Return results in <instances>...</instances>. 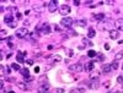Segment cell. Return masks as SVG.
Here are the masks:
<instances>
[{"label": "cell", "instance_id": "30bf717a", "mask_svg": "<svg viewBox=\"0 0 123 93\" xmlns=\"http://www.w3.org/2000/svg\"><path fill=\"white\" fill-rule=\"evenodd\" d=\"M41 32L43 33V34H49V33H50V26L48 23H43L42 28H41Z\"/></svg>", "mask_w": 123, "mask_h": 93}, {"label": "cell", "instance_id": "7402d4cb", "mask_svg": "<svg viewBox=\"0 0 123 93\" xmlns=\"http://www.w3.org/2000/svg\"><path fill=\"white\" fill-rule=\"evenodd\" d=\"M20 73L22 75V76H25V77H27V76H30V70L28 69H21V71H20Z\"/></svg>", "mask_w": 123, "mask_h": 93}, {"label": "cell", "instance_id": "4fadbf2b", "mask_svg": "<svg viewBox=\"0 0 123 93\" xmlns=\"http://www.w3.org/2000/svg\"><path fill=\"white\" fill-rule=\"evenodd\" d=\"M38 37H39V33L38 32H30L28 37H26V38H30L31 42H36L38 39Z\"/></svg>", "mask_w": 123, "mask_h": 93}, {"label": "cell", "instance_id": "ee69618b", "mask_svg": "<svg viewBox=\"0 0 123 93\" xmlns=\"http://www.w3.org/2000/svg\"><path fill=\"white\" fill-rule=\"evenodd\" d=\"M34 72H36V73H38V72H39V67H38V66L34 67Z\"/></svg>", "mask_w": 123, "mask_h": 93}, {"label": "cell", "instance_id": "4dcf8cb0", "mask_svg": "<svg viewBox=\"0 0 123 93\" xmlns=\"http://www.w3.org/2000/svg\"><path fill=\"white\" fill-rule=\"evenodd\" d=\"M11 69H12L11 66H6V67H5V73H7V75H9V73L11 72Z\"/></svg>", "mask_w": 123, "mask_h": 93}, {"label": "cell", "instance_id": "603a6c76", "mask_svg": "<svg viewBox=\"0 0 123 93\" xmlns=\"http://www.w3.org/2000/svg\"><path fill=\"white\" fill-rule=\"evenodd\" d=\"M75 23H76V26H79V27H86V21H85V20L76 21Z\"/></svg>", "mask_w": 123, "mask_h": 93}, {"label": "cell", "instance_id": "1f68e13d", "mask_svg": "<svg viewBox=\"0 0 123 93\" xmlns=\"http://www.w3.org/2000/svg\"><path fill=\"white\" fill-rule=\"evenodd\" d=\"M110 86H111V82H110V81H106V82H103V87H105V88H108Z\"/></svg>", "mask_w": 123, "mask_h": 93}, {"label": "cell", "instance_id": "d4e9b609", "mask_svg": "<svg viewBox=\"0 0 123 93\" xmlns=\"http://www.w3.org/2000/svg\"><path fill=\"white\" fill-rule=\"evenodd\" d=\"M87 56H89V58L97 56V52H95V50H89V52H87Z\"/></svg>", "mask_w": 123, "mask_h": 93}, {"label": "cell", "instance_id": "f1b7e54d", "mask_svg": "<svg viewBox=\"0 0 123 93\" xmlns=\"http://www.w3.org/2000/svg\"><path fill=\"white\" fill-rule=\"evenodd\" d=\"M111 66H112V71H116L118 69V61H113L111 64Z\"/></svg>", "mask_w": 123, "mask_h": 93}, {"label": "cell", "instance_id": "ab89813d", "mask_svg": "<svg viewBox=\"0 0 123 93\" xmlns=\"http://www.w3.org/2000/svg\"><path fill=\"white\" fill-rule=\"evenodd\" d=\"M73 3H74V5H75V6H79V5H80V3H81V1H80V0H74Z\"/></svg>", "mask_w": 123, "mask_h": 93}, {"label": "cell", "instance_id": "8fae6325", "mask_svg": "<svg viewBox=\"0 0 123 93\" xmlns=\"http://www.w3.org/2000/svg\"><path fill=\"white\" fill-rule=\"evenodd\" d=\"M101 71H102L103 73H108V72H111V71H112V66H111V64H103V65L101 66Z\"/></svg>", "mask_w": 123, "mask_h": 93}, {"label": "cell", "instance_id": "3957f363", "mask_svg": "<svg viewBox=\"0 0 123 93\" xmlns=\"http://www.w3.org/2000/svg\"><path fill=\"white\" fill-rule=\"evenodd\" d=\"M83 70H84V66H83L80 63L73 64V65L69 66V71H72V72H81Z\"/></svg>", "mask_w": 123, "mask_h": 93}, {"label": "cell", "instance_id": "d6a6232c", "mask_svg": "<svg viewBox=\"0 0 123 93\" xmlns=\"http://www.w3.org/2000/svg\"><path fill=\"white\" fill-rule=\"evenodd\" d=\"M97 59H99V61H103L105 60V56L102 54H97Z\"/></svg>", "mask_w": 123, "mask_h": 93}, {"label": "cell", "instance_id": "4316f807", "mask_svg": "<svg viewBox=\"0 0 123 93\" xmlns=\"http://www.w3.org/2000/svg\"><path fill=\"white\" fill-rule=\"evenodd\" d=\"M32 81H34V78L32 77V76H27V77L23 78V82H25V83H31Z\"/></svg>", "mask_w": 123, "mask_h": 93}, {"label": "cell", "instance_id": "b9f144b4", "mask_svg": "<svg viewBox=\"0 0 123 93\" xmlns=\"http://www.w3.org/2000/svg\"><path fill=\"white\" fill-rule=\"evenodd\" d=\"M26 63H27V65H33V60H32V59H28V60H26Z\"/></svg>", "mask_w": 123, "mask_h": 93}, {"label": "cell", "instance_id": "277c9868", "mask_svg": "<svg viewBox=\"0 0 123 93\" xmlns=\"http://www.w3.org/2000/svg\"><path fill=\"white\" fill-rule=\"evenodd\" d=\"M57 7H58V1H56V0H52V1H49L48 5H47V9H48L49 12H56Z\"/></svg>", "mask_w": 123, "mask_h": 93}, {"label": "cell", "instance_id": "7dc6e473", "mask_svg": "<svg viewBox=\"0 0 123 93\" xmlns=\"http://www.w3.org/2000/svg\"><path fill=\"white\" fill-rule=\"evenodd\" d=\"M10 27H11V28H15V27H16V22H14L12 24H10Z\"/></svg>", "mask_w": 123, "mask_h": 93}, {"label": "cell", "instance_id": "9c48e42d", "mask_svg": "<svg viewBox=\"0 0 123 93\" xmlns=\"http://www.w3.org/2000/svg\"><path fill=\"white\" fill-rule=\"evenodd\" d=\"M101 76V72L100 71H97V70H94L92 72H90V80L91 81H94V80H99V77Z\"/></svg>", "mask_w": 123, "mask_h": 93}, {"label": "cell", "instance_id": "8d00e7d4", "mask_svg": "<svg viewBox=\"0 0 123 93\" xmlns=\"http://www.w3.org/2000/svg\"><path fill=\"white\" fill-rule=\"evenodd\" d=\"M15 17H16L17 20H21V19H22V15H21L20 12H16V15H15Z\"/></svg>", "mask_w": 123, "mask_h": 93}, {"label": "cell", "instance_id": "ac0fdd59", "mask_svg": "<svg viewBox=\"0 0 123 93\" xmlns=\"http://www.w3.org/2000/svg\"><path fill=\"white\" fill-rule=\"evenodd\" d=\"M103 19H105V14H103V12H99V14H96V15H95V20L97 21V22L102 21Z\"/></svg>", "mask_w": 123, "mask_h": 93}, {"label": "cell", "instance_id": "7bdbcfd3", "mask_svg": "<svg viewBox=\"0 0 123 93\" xmlns=\"http://www.w3.org/2000/svg\"><path fill=\"white\" fill-rule=\"evenodd\" d=\"M54 29H56L57 32H62V29H60V27H59V26H57V24H56V26H54Z\"/></svg>", "mask_w": 123, "mask_h": 93}, {"label": "cell", "instance_id": "52a82bcc", "mask_svg": "<svg viewBox=\"0 0 123 93\" xmlns=\"http://www.w3.org/2000/svg\"><path fill=\"white\" fill-rule=\"evenodd\" d=\"M94 65H95V61H87L85 65H84V70L86 72H92L94 71Z\"/></svg>", "mask_w": 123, "mask_h": 93}, {"label": "cell", "instance_id": "f546056e", "mask_svg": "<svg viewBox=\"0 0 123 93\" xmlns=\"http://www.w3.org/2000/svg\"><path fill=\"white\" fill-rule=\"evenodd\" d=\"M83 42H84V44H87V45H90V47H92V45H94L92 42H90L89 39H86V38H84V39H83Z\"/></svg>", "mask_w": 123, "mask_h": 93}, {"label": "cell", "instance_id": "8992f818", "mask_svg": "<svg viewBox=\"0 0 123 93\" xmlns=\"http://www.w3.org/2000/svg\"><path fill=\"white\" fill-rule=\"evenodd\" d=\"M27 55V52H17V54H16V60L19 61L20 64H23V63H26V60H25V56Z\"/></svg>", "mask_w": 123, "mask_h": 93}, {"label": "cell", "instance_id": "2e32d148", "mask_svg": "<svg viewBox=\"0 0 123 93\" xmlns=\"http://www.w3.org/2000/svg\"><path fill=\"white\" fill-rule=\"evenodd\" d=\"M4 22H5L6 24H9V26H10V24H12L15 21H14V19H12V16L9 14V15H6L5 17H4Z\"/></svg>", "mask_w": 123, "mask_h": 93}, {"label": "cell", "instance_id": "bcb514c9", "mask_svg": "<svg viewBox=\"0 0 123 93\" xmlns=\"http://www.w3.org/2000/svg\"><path fill=\"white\" fill-rule=\"evenodd\" d=\"M103 47H105V49H106V50H108V49H110V45H108L107 43H106V44H105Z\"/></svg>", "mask_w": 123, "mask_h": 93}, {"label": "cell", "instance_id": "5bb4252c", "mask_svg": "<svg viewBox=\"0 0 123 93\" xmlns=\"http://www.w3.org/2000/svg\"><path fill=\"white\" fill-rule=\"evenodd\" d=\"M16 86L21 91H28V86H27V83H25V82H16Z\"/></svg>", "mask_w": 123, "mask_h": 93}, {"label": "cell", "instance_id": "d6986e66", "mask_svg": "<svg viewBox=\"0 0 123 93\" xmlns=\"http://www.w3.org/2000/svg\"><path fill=\"white\" fill-rule=\"evenodd\" d=\"M123 59V50H119L118 53H116V56H115V61H119Z\"/></svg>", "mask_w": 123, "mask_h": 93}, {"label": "cell", "instance_id": "e0dca14e", "mask_svg": "<svg viewBox=\"0 0 123 93\" xmlns=\"http://www.w3.org/2000/svg\"><path fill=\"white\" fill-rule=\"evenodd\" d=\"M48 89H49V83L39 84V87H38V91H39V92H43V93H47Z\"/></svg>", "mask_w": 123, "mask_h": 93}, {"label": "cell", "instance_id": "ba28073f", "mask_svg": "<svg viewBox=\"0 0 123 93\" xmlns=\"http://www.w3.org/2000/svg\"><path fill=\"white\" fill-rule=\"evenodd\" d=\"M99 87H100L99 80H94V81H90V82H89V88H90V89L95 91V89H97Z\"/></svg>", "mask_w": 123, "mask_h": 93}, {"label": "cell", "instance_id": "6da1fadb", "mask_svg": "<svg viewBox=\"0 0 123 93\" xmlns=\"http://www.w3.org/2000/svg\"><path fill=\"white\" fill-rule=\"evenodd\" d=\"M28 34H30V32H28V29L26 28V27L17 28L16 32H15V36L17 38H26V37H28Z\"/></svg>", "mask_w": 123, "mask_h": 93}, {"label": "cell", "instance_id": "484cf974", "mask_svg": "<svg viewBox=\"0 0 123 93\" xmlns=\"http://www.w3.org/2000/svg\"><path fill=\"white\" fill-rule=\"evenodd\" d=\"M11 67H12V69H14L15 71H21V66H20L19 64H17V63H14V64L11 65Z\"/></svg>", "mask_w": 123, "mask_h": 93}, {"label": "cell", "instance_id": "60d3db41", "mask_svg": "<svg viewBox=\"0 0 123 93\" xmlns=\"http://www.w3.org/2000/svg\"><path fill=\"white\" fill-rule=\"evenodd\" d=\"M56 93H64V89H63V88H57V89H56Z\"/></svg>", "mask_w": 123, "mask_h": 93}, {"label": "cell", "instance_id": "ffe728a7", "mask_svg": "<svg viewBox=\"0 0 123 93\" xmlns=\"http://www.w3.org/2000/svg\"><path fill=\"white\" fill-rule=\"evenodd\" d=\"M47 81H48V77H47L46 75H43V76H41V77L38 78V82H39V84H45V83H48Z\"/></svg>", "mask_w": 123, "mask_h": 93}, {"label": "cell", "instance_id": "44dd1931", "mask_svg": "<svg viewBox=\"0 0 123 93\" xmlns=\"http://www.w3.org/2000/svg\"><path fill=\"white\" fill-rule=\"evenodd\" d=\"M85 92V88L80 87V88H73L72 91H70V93H84Z\"/></svg>", "mask_w": 123, "mask_h": 93}, {"label": "cell", "instance_id": "7a4b0ae2", "mask_svg": "<svg viewBox=\"0 0 123 93\" xmlns=\"http://www.w3.org/2000/svg\"><path fill=\"white\" fill-rule=\"evenodd\" d=\"M73 23H74V20L72 17H63L62 21H60V24L65 28H70L73 26Z\"/></svg>", "mask_w": 123, "mask_h": 93}, {"label": "cell", "instance_id": "9a60e30c", "mask_svg": "<svg viewBox=\"0 0 123 93\" xmlns=\"http://www.w3.org/2000/svg\"><path fill=\"white\" fill-rule=\"evenodd\" d=\"M110 37H111V39H113V40L118 39V37H119V32H118L117 29H111V31H110Z\"/></svg>", "mask_w": 123, "mask_h": 93}, {"label": "cell", "instance_id": "816d5d0a", "mask_svg": "<svg viewBox=\"0 0 123 93\" xmlns=\"http://www.w3.org/2000/svg\"><path fill=\"white\" fill-rule=\"evenodd\" d=\"M122 69H123V64H122Z\"/></svg>", "mask_w": 123, "mask_h": 93}, {"label": "cell", "instance_id": "f35d334b", "mask_svg": "<svg viewBox=\"0 0 123 93\" xmlns=\"http://www.w3.org/2000/svg\"><path fill=\"white\" fill-rule=\"evenodd\" d=\"M7 11H16V12H19L16 7H7Z\"/></svg>", "mask_w": 123, "mask_h": 93}, {"label": "cell", "instance_id": "db71d44e", "mask_svg": "<svg viewBox=\"0 0 123 93\" xmlns=\"http://www.w3.org/2000/svg\"><path fill=\"white\" fill-rule=\"evenodd\" d=\"M115 93H117V92H115Z\"/></svg>", "mask_w": 123, "mask_h": 93}, {"label": "cell", "instance_id": "c3c4849f", "mask_svg": "<svg viewBox=\"0 0 123 93\" xmlns=\"http://www.w3.org/2000/svg\"><path fill=\"white\" fill-rule=\"evenodd\" d=\"M23 24H25V26H28V24H30V22H28V21H27V20H26V21H25V22H23Z\"/></svg>", "mask_w": 123, "mask_h": 93}, {"label": "cell", "instance_id": "5b68a950", "mask_svg": "<svg viewBox=\"0 0 123 93\" xmlns=\"http://www.w3.org/2000/svg\"><path fill=\"white\" fill-rule=\"evenodd\" d=\"M70 11H72V9H70V6H69V5H67V4L62 5V6H60V9H59V12H60L62 15H63V16L69 15V14H70Z\"/></svg>", "mask_w": 123, "mask_h": 93}, {"label": "cell", "instance_id": "f6af8a7d", "mask_svg": "<svg viewBox=\"0 0 123 93\" xmlns=\"http://www.w3.org/2000/svg\"><path fill=\"white\" fill-rule=\"evenodd\" d=\"M5 34H6V31H5V29H1V36L4 37Z\"/></svg>", "mask_w": 123, "mask_h": 93}, {"label": "cell", "instance_id": "681fc988", "mask_svg": "<svg viewBox=\"0 0 123 93\" xmlns=\"http://www.w3.org/2000/svg\"><path fill=\"white\" fill-rule=\"evenodd\" d=\"M30 12H31L30 10H26V11H25V15H26V16H27V15H30Z\"/></svg>", "mask_w": 123, "mask_h": 93}, {"label": "cell", "instance_id": "f907efd6", "mask_svg": "<svg viewBox=\"0 0 123 93\" xmlns=\"http://www.w3.org/2000/svg\"><path fill=\"white\" fill-rule=\"evenodd\" d=\"M37 93H43V92H39V91H37Z\"/></svg>", "mask_w": 123, "mask_h": 93}, {"label": "cell", "instance_id": "cb8c5ba5", "mask_svg": "<svg viewBox=\"0 0 123 93\" xmlns=\"http://www.w3.org/2000/svg\"><path fill=\"white\" fill-rule=\"evenodd\" d=\"M95 36H96L95 29H94V28H90V29H89V33H87V37H89V38H94Z\"/></svg>", "mask_w": 123, "mask_h": 93}, {"label": "cell", "instance_id": "7c38bea8", "mask_svg": "<svg viewBox=\"0 0 123 93\" xmlns=\"http://www.w3.org/2000/svg\"><path fill=\"white\" fill-rule=\"evenodd\" d=\"M115 27L117 31H123V19H118L115 21Z\"/></svg>", "mask_w": 123, "mask_h": 93}, {"label": "cell", "instance_id": "d590c367", "mask_svg": "<svg viewBox=\"0 0 123 93\" xmlns=\"http://www.w3.org/2000/svg\"><path fill=\"white\" fill-rule=\"evenodd\" d=\"M67 54H68V56H73L74 55V52L72 49H68V52H67Z\"/></svg>", "mask_w": 123, "mask_h": 93}, {"label": "cell", "instance_id": "f5cc1de1", "mask_svg": "<svg viewBox=\"0 0 123 93\" xmlns=\"http://www.w3.org/2000/svg\"><path fill=\"white\" fill-rule=\"evenodd\" d=\"M47 93H49V92H47Z\"/></svg>", "mask_w": 123, "mask_h": 93}, {"label": "cell", "instance_id": "836d02e7", "mask_svg": "<svg viewBox=\"0 0 123 93\" xmlns=\"http://www.w3.org/2000/svg\"><path fill=\"white\" fill-rule=\"evenodd\" d=\"M117 82L123 84V76H118V77H117Z\"/></svg>", "mask_w": 123, "mask_h": 93}, {"label": "cell", "instance_id": "e575fe53", "mask_svg": "<svg viewBox=\"0 0 123 93\" xmlns=\"http://www.w3.org/2000/svg\"><path fill=\"white\" fill-rule=\"evenodd\" d=\"M54 61H57V63H58V61H62V56H60V55H56V56H54Z\"/></svg>", "mask_w": 123, "mask_h": 93}, {"label": "cell", "instance_id": "74e56055", "mask_svg": "<svg viewBox=\"0 0 123 93\" xmlns=\"http://www.w3.org/2000/svg\"><path fill=\"white\" fill-rule=\"evenodd\" d=\"M105 3H106L107 5H112V4H115L116 1H115V0H107V1H105Z\"/></svg>", "mask_w": 123, "mask_h": 93}, {"label": "cell", "instance_id": "83f0119b", "mask_svg": "<svg viewBox=\"0 0 123 93\" xmlns=\"http://www.w3.org/2000/svg\"><path fill=\"white\" fill-rule=\"evenodd\" d=\"M43 7H45V5H42V6H39V5H34V6H33V9L36 10V11L42 12V11H43Z\"/></svg>", "mask_w": 123, "mask_h": 93}]
</instances>
